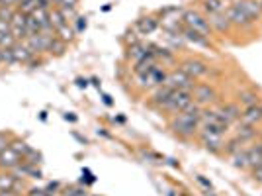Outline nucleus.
Masks as SVG:
<instances>
[{"label":"nucleus","instance_id":"obj_23","mask_svg":"<svg viewBox=\"0 0 262 196\" xmlns=\"http://www.w3.org/2000/svg\"><path fill=\"white\" fill-rule=\"evenodd\" d=\"M245 151H247V157H249L251 171L254 169V167L262 165V147H260V143H252V145H249V147H245Z\"/></svg>","mask_w":262,"mask_h":196},{"label":"nucleus","instance_id":"obj_6","mask_svg":"<svg viewBox=\"0 0 262 196\" xmlns=\"http://www.w3.org/2000/svg\"><path fill=\"white\" fill-rule=\"evenodd\" d=\"M192 96H194V102L202 108H208L211 104L217 102V90L211 87L209 83H196L194 88H192Z\"/></svg>","mask_w":262,"mask_h":196},{"label":"nucleus","instance_id":"obj_13","mask_svg":"<svg viewBox=\"0 0 262 196\" xmlns=\"http://www.w3.org/2000/svg\"><path fill=\"white\" fill-rule=\"evenodd\" d=\"M20 163H22V157L12 147H6L4 151H0V169L2 171H14Z\"/></svg>","mask_w":262,"mask_h":196},{"label":"nucleus","instance_id":"obj_5","mask_svg":"<svg viewBox=\"0 0 262 196\" xmlns=\"http://www.w3.org/2000/svg\"><path fill=\"white\" fill-rule=\"evenodd\" d=\"M198 142L202 143L208 151L221 153L223 151V145H225V135H221V133H217V131L209 130V128L200 126V130H198Z\"/></svg>","mask_w":262,"mask_h":196},{"label":"nucleus","instance_id":"obj_37","mask_svg":"<svg viewBox=\"0 0 262 196\" xmlns=\"http://www.w3.org/2000/svg\"><path fill=\"white\" fill-rule=\"evenodd\" d=\"M196 181L200 183V185L206 186V190H211V183H209V181H206V179H204L202 174H196Z\"/></svg>","mask_w":262,"mask_h":196},{"label":"nucleus","instance_id":"obj_22","mask_svg":"<svg viewBox=\"0 0 262 196\" xmlns=\"http://www.w3.org/2000/svg\"><path fill=\"white\" fill-rule=\"evenodd\" d=\"M55 35H57L59 40H63V42H65L67 45H71L73 42H75V40H77L78 33H77V30L73 28V24L67 22L65 26H61L59 30H55Z\"/></svg>","mask_w":262,"mask_h":196},{"label":"nucleus","instance_id":"obj_41","mask_svg":"<svg viewBox=\"0 0 262 196\" xmlns=\"http://www.w3.org/2000/svg\"><path fill=\"white\" fill-rule=\"evenodd\" d=\"M53 196H65V194H63V192H61V190H59V192H57V194H53Z\"/></svg>","mask_w":262,"mask_h":196},{"label":"nucleus","instance_id":"obj_17","mask_svg":"<svg viewBox=\"0 0 262 196\" xmlns=\"http://www.w3.org/2000/svg\"><path fill=\"white\" fill-rule=\"evenodd\" d=\"M149 47H151L153 55L157 57V61H159V63H163V67H170V65L178 67V61H176L174 51H168V49L159 47V45H149Z\"/></svg>","mask_w":262,"mask_h":196},{"label":"nucleus","instance_id":"obj_25","mask_svg":"<svg viewBox=\"0 0 262 196\" xmlns=\"http://www.w3.org/2000/svg\"><path fill=\"white\" fill-rule=\"evenodd\" d=\"M67 49H69V45H67L63 40H59V37L55 35L53 40H51V44H49L47 55H49V57H63V55L67 53Z\"/></svg>","mask_w":262,"mask_h":196},{"label":"nucleus","instance_id":"obj_2","mask_svg":"<svg viewBox=\"0 0 262 196\" xmlns=\"http://www.w3.org/2000/svg\"><path fill=\"white\" fill-rule=\"evenodd\" d=\"M192 102H194L192 90H172L170 96L166 98L157 110L163 112V114H166V116L170 118V116H174V114H178V112H184Z\"/></svg>","mask_w":262,"mask_h":196},{"label":"nucleus","instance_id":"obj_10","mask_svg":"<svg viewBox=\"0 0 262 196\" xmlns=\"http://www.w3.org/2000/svg\"><path fill=\"white\" fill-rule=\"evenodd\" d=\"M12 57H14V65H30L35 55L32 53V49L26 45V42H16L12 45Z\"/></svg>","mask_w":262,"mask_h":196},{"label":"nucleus","instance_id":"obj_33","mask_svg":"<svg viewBox=\"0 0 262 196\" xmlns=\"http://www.w3.org/2000/svg\"><path fill=\"white\" fill-rule=\"evenodd\" d=\"M10 140H12L10 131H2V130H0V151H4L6 147H10Z\"/></svg>","mask_w":262,"mask_h":196},{"label":"nucleus","instance_id":"obj_8","mask_svg":"<svg viewBox=\"0 0 262 196\" xmlns=\"http://www.w3.org/2000/svg\"><path fill=\"white\" fill-rule=\"evenodd\" d=\"M225 16L231 22L233 28H251L252 24L251 20L247 18V14L243 10V4L241 2H235V4H229V8L225 10Z\"/></svg>","mask_w":262,"mask_h":196},{"label":"nucleus","instance_id":"obj_7","mask_svg":"<svg viewBox=\"0 0 262 196\" xmlns=\"http://www.w3.org/2000/svg\"><path fill=\"white\" fill-rule=\"evenodd\" d=\"M164 85L168 88H172V90H192L194 85H196V81H192L184 71H180V69L176 67V69H170V71H168Z\"/></svg>","mask_w":262,"mask_h":196},{"label":"nucleus","instance_id":"obj_36","mask_svg":"<svg viewBox=\"0 0 262 196\" xmlns=\"http://www.w3.org/2000/svg\"><path fill=\"white\" fill-rule=\"evenodd\" d=\"M252 179H254L256 183H262V165L252 169Z\"/></svg>","mask_w":262,"mask_h":196},{"label":"nucleus","instance_id":"obj_38","mask_svg":"<svg viewBox=\"0 0 262 196\" xmlns=\"http://www.w3.org/2000/svg\"><path fill=\"white\" fill-rule=\"evenodd\" d=\"M0 196H22V192H18V190H0Z\"/></svg>","mask_w":262,"mask_h":196},{"label":"nucleus","instance_id":"obj_29","mask_svg":"<svg viewBox=\"0 0 262 196\" xmlns=\"http://www.w3.org/2000/svg\"><path fill=\"white\" fill-rule=\"evenodd\" d=\"M243 149H245V143L241 142V140H237L235 135H233V138H229V140L225 142V145H223V151L227 153L229 157H233L235 153L243 151Z\"/></svg>","mask_w":262,"mask_h":196},{"label":"nucleus","instance_id":"obj_14","mask_svg":"<svg viewBox=\"0 0 262 196\" xmlns=\"http://www.w3.org/2000/svg\"><path fill=\"white\" fill-rule=\"evenodd\" d=\"M243 124H249V126H260L262 124V108L260 104L256 106H249V108H243V114H241V120Z\"/></svg>","mask_w":262,"mask_h":196},{"label":"nucleus","instance_id":"obj_26","mask_svg":"<svg viewBox=\"0 0 262 196\" xmlns=\"http://www.w3.org/2000/svg\"><path fill=\"white\" fill-rule=\"evenodd\" d=\"M10 147L14 149V151L18 153L20 157H26L28 153H30V149H32V145L26 142V140H22V138H18V135H12V140H10Z\"/></svg>","mask_w":262,"mask_h":196},{"label":"nucleus","instance_id":"obj_11","mask_svg":"<svg viewBox=\"0 0 262 196\" xmlns=\"http://www.w3.org/2000/svg\"><path fill=\"white\" fill-rule=\"evenodd\" d=\"M217 112H219V116L227 122L231 128H233V126L241 120V114H243V110H241V106L237 104V102H227V104H221V106L217 108Z\"/></svg>","mask_w":262,"mask_h":196},{"label":"nucleus","instance_id":"obj_16","mask_svg":"<svg viewBox=\"0 0 262 196\" xmlns=\"http://www.w3.org/2000/svg\"><path fill=\"white\" fill-rule=\"evenodd\" d=\"M243 10L247 14V18L251 20V24H256L262 16V4L260 0H241Z\"/></svg>","mask_w":262,"mask_h":196},{"label":"nucleus","instance_id":"obj_31","mask_svg":"<svg viewBox=\"0 0 262 196\" xmlns=\"http://www.w3.org/2000/svg\"><path fill=\"white\" fill-rule=\"evenodd\" d=\"M24 194H26V196H49L47 192H45L43 186H35V185L28 186V188L24 190Z\"/></svg>","mask_w":262,"mask_h":196},{"label":"nucleus","instance_id":"obj_42","mask_svg":"<svg viewBox=\"0 0 262 196\" xmlns=\"http://www.w3.org/2000/svg\"><path fill=\"white\" fill-rule=\"evenodd\" d=\"M258 143H260V147H262V140H260V142H258Z\"/></svg>","mask_w":262,"mask_h":196},{"label":"nucleus","instance_id":"obj_34","mask_svg":"<svg viewBox=\"0 0 262 196\" xmlns=\"http://www.w3.org/2000/svg\"><path fill=\"white\" fill-rule=\"evenodd\" d=\"M71 24H73V28L77 30V33H80L82 30H84V28H86V18H82V16H77V18H75V20H73Z\"/></svg>","mask_w":262,"mask_h":196},{"label":"nucleus","instance_id":"obj_4","mask_svg":"<svg viewBox=\"0 0 262 196\" xmlns=\"http://www.w3.org/2000/svg\"><path fill=\"white\" fill-rule=\"evenodd\" d=\"M182 24H184L186 28H190V30H196V32L204 33V35H211V26H209V20L206 14H202V12L194 10V8H186L182 12Z\"/></svg>","mask_w":262,"mask_h":196},{"label":"nucleus","instance_id":"obj_9","mask_svg":"<svg viewBox=\"0 0 262 196\" xmlns=\"http://www.w3.org/2000/svg\"><path fill=\"white\" fill-rule=\"evenodd\" d=\"M26 188H28V186L24 183V179L16 177L12 171H2V169H0V190H18V192L24 194Z\"/></svg>","mask_w":262,"mask_h":196},{"label":"nucleus","instance_id":"obj_19","mask_svg":"<svg viewBox=\"0 0 262 196\" xmlns=\"http://www.w3.org/2000/svg\"><path fill=\"white\" fill-rule=\"evenodd\" d=\"M229 8L227 0H202V10L206 12V16H215V14H225Z\"/></svg>","mask_w":262,"mask_h":196},{"label":"nucleus","instance_id":"obj_30","mask_svg":"<svg viewBox=\"0 0 262 196\" xmlns=\"http://www.w3.org/2000/svg\"><path fill=\"white\" fill-rule=\"evenodd\" d=\"M24 161H26V163H30V165H35V167H39V165H41V161H43V155L37 151L35 147H32V149H30V153L24 157Z\"/></svg>","mask_w":262,"mask_h":196},{"label":"nucleus","instance_id":"obj_45","mask_svg":"<svg viewBox=\"0 0 262 196\" xmlns=\"http://www.w3.org/2000/svg\"><path fill=\"white\" fill-rule=\"evenodd\" d=\"M260 4H262V0H260Z\"/></svg>","mask_w":262,"mask_h":196},{"label":"nucleus","instance_id":"obj_35","mask_svg":"<svg viewBox=\"0 0 262 196\" xmlns=\"http://www.w3.org/2000/svg\"><path fill=\"white\" fill-rule=\"evenodd\" d=\"M0 6H8V8H16L20 6V0H0Z\"/></svg>","mask_w":262,"mask_h":196},{"label":"nucleus","instance_id":"obj_3","mask_svg":"<svg viewBox=\"0 0 262 196\" xmlns=\"http://www.w3.org/2000/svg\"><path fill=\"white\" fill-rule=\"evenodd\" d=\"M178 69L184 71L186 75L190 76L192 81H196V83L208 79L209 73H211V67L204 59H200V57H186V59H182L178 63Z\"/></svg>","mask_w":262,"mask_h":196},{"label":"nucleus","instance_id":"obj_18","mask_svg":"<svg viewBox=\"0 0 262 196\" xmlns=\"http://www.w3.org/2000/svg\"><path fill=\"white\" fill-rule=\"evenodd\" d=\"M159 26H161V20H159L157 16H143V18H139V20L135 22V28H137V32L141 33V35L153 33Z\"/></svg>","mask_w":262,"mask_h":196},{"label":"nucleus","instance_id":"obj_47","mask_svg":"<svg viewBox=\"0 0 262 196\" xmlns=\"http://www.w3.org/2000/svg\"><path fill=\"white\" fill-rule=\"evenodd\" d=\"M22 196H26V194H22Z\"/></svg>","mask_w":262,"mask_h":196},{"label":"nucleus","instance_id":"obj_28","mask_svg":"<svg viewBox=\"0 0 262 196\" xmlns=\"http://www.w3.org/2000/svg\"><path fill=\"white\" fill-rule=\"evenodd\" d=\"M231 163L233 167H237L241 171H251V165H249V157H247V151L243 149V151L235 153L233 157H231Z\"/></svg>","mask_w":262,"mask_h":196},{"label":"nucleus","instance_id":"obj_46","mask_svg":"<svg viewBox=\"0 0 262 196\" xmlns=\"http://www.w3.org/2000/svg\"><path fill=\"white\" fill-rule=\"evenodd\" d=\"M260 108H262V104H260Z\"/></svg>","mask_w":262,"mask_h":196},{"label":"nucleus","instance_id":"obj_15","mask_svg":"<svg viewBox=\"0 0 262 196\" xmlns=\"http://www.w3.org/2000/svg\"><path fill=\"white\" fill-rule=\"evenodd\" d=\"M256 135H258V130H256L254 126L243 124V122H237V124H235V138H237V140H241L245 145H247L249 142H252Z\"/></svg>","mask_w":262,"mask_h":196},{"label":"nucleus","instance_id":"obj_43","mask_svg":"<svg viewBox=\"0 0 262 196\" xmlns=\"http://www.w3.org/2000/svg\"><path fill=\"white\" fill-rule=\"evenodd\" d=\"M90 196H96V194H90Z\"/></svg>","mask_w":262,"mask_h":196},{"label":"nucleus","instance_id":"obj_1","mask_svg":"<svg viewBox=\"0 0 262 196\" xmlns=\"http://www.w3.org/2000/svg\"><path fill=\"white\" fill-rule=\"evenodd\" d=\"M200 116H202V106L192 102L184 112H178L168 118V130L180 140H192L200 130Z\"/></svg>","mask_w":262,"mask_h":196},{"label":"nucleus","instance_id":"obj_21","mask_svg":"<svg viewBox=\"0 0 262 196\" xmlns=\"http://www.w3.org/2000/svg\"><path fill=\"white\" fill-rule=\"evenodd\" d=\"M208 20H209V26H211V32L227 33L231 28H233L225 14H215V16H209Z\"/></svg>","mask_w":262,"mask_h":196},{"label":"nucleus","instance_id":"obj_20","mask_svg":"<svg viewBox=\"0 0 262 196\" xmlns=\"http://www.w3.org/2000/svg\"><path fill=\"white\" fill-rule=\"evenodd\" d=\"M237 104H239L241 108L256 106V104H260V96H258V92H254V90H251V88H247V90H241L239 94H237Z\"/></svg>","mask_w":262,"mask_h":196},{"label":"nucleus","instance_id":"obj_44","mask_svg":"<svg viewBox=\"0 0 262 196\" xmlns=\"http://www.w3.org/2000/svg\"><path fill=\"white\" fill-rule=\"evenodd\" d=\"M182 196H188V194H182Z\"/></svg>","mask_w":262,"mask_h":196},{"label":"nucleus","instance_id":"obj_12","mask_svg":"<svg viewBox=\"0 0 262 196\" xmlns=\"http://www.w3.org/2000/svg\"><path fill=\"white\" fill-rule=\"evenodd\" d=\"M180 35H182V40H186L188 44H194L196 47H211V42H209L208 35L196 32V30H190V28H186L184 24H182Z\"/></svg>","mask_w":262,"mask_h":196},{"label":"nucleus","instance_id":"obj_32","mask_svg":"<svg viewBox=\"0 0 262 196\" xmlns=\"http://www.w3.org/2000/svg\"><path fill=\"white\" fill-rule=\"evenodd\" d=\"M14 14H16V8H8V6H0V20H4V22H12V18H14Z\"/></svg>","mask_w":262,"mask_h":196},{"label":"nucleus","instance_id":"obj_40","mask_svg":"<svg viewBox=\"0 0 262 196\" xmlns=\"http://www.w3.org/2000/svg\"><path fill=\"white\" fill-rule=\"evenodd\" d=\"M206 196H217V194H215L213 190H206Z\"/></svg>","mask_w":262,"mask_h":196},{"label":"nucleus","instance_id":"obj_39","mask_svg":"<svg viewBox=\"0 0 262 196\" xmlns=\"http://www.w3.org/2000/svg\"><path fill=\"white\" fill-rule=\"evenodd\" d=\"M78 87H86V81H82V79H77Z\"/></svg>","mask_w":262,"mask_h":196},{"label":"nucleus","instance_id":"obj_24","mask_svg":"<svg viewBox=\"0 0 262 196\" xmlns=\"http://www.w3.org/2000/svg\"><path fill=\"white\" fill-rule=\"evenodd\" d=\"M78 2H80V0H61V2H59V8L65 14V18L69 22H73V20L77 18Z\"/></svg>","mask_w":262,"mask_h":196},{"label":"nucleus","instance_id":"obj_27","mask_svg":"<svg viewBox=\"0 0 262 196\" xmlns=\"http://www.w3.org/2000/svg\"><path fill=\"white\" fill-rule=\"evenodd\" d=\"M67 22H69V20L65 18V14L61 12L59 6H55V8L49 10V24H51V28H53V30H59V28H61V26H65Z\"/></svg>","mask_w":262,"mask_h":196}]
</instances>
